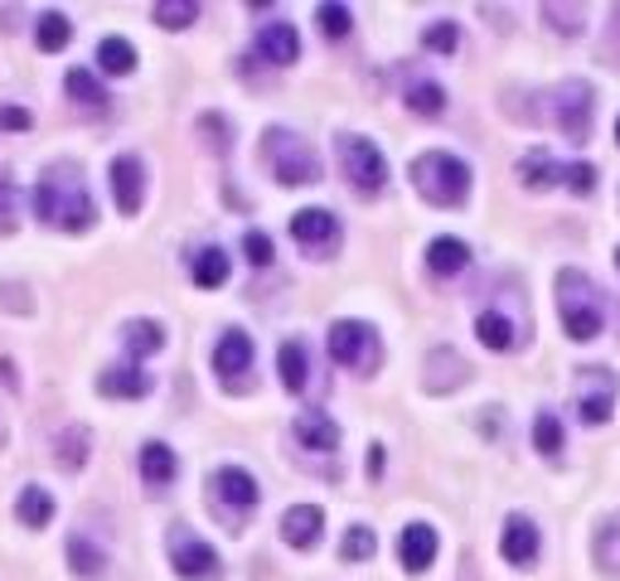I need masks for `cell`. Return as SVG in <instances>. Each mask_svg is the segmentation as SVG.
<instances>
[{
  "label": "cell",
  "mask_w": 620,
  "mask_h": 581,
  "mask_svg": "<svg viewBox=\"0 0 620 581\" xmlns=\"http://www.w3.org/2000/svg\"><path fill=\"white\" fill-rule=\"evenodd\" d=\"M34 213H40V223H48V228L88 233L97 223V204H93V189H88V179H83V169L68 161L48 165L40 175V185H34Z\"/></svg>",
  "instance_id": "obj_1"
},
{
  "label": "cell",
  "mask_w": 620,
  "mask_h": 581,
  "mask_svg": "<svg viewBox=\"0 0 620 581\" xmlns=\"http://www.w3.org/2000/svg\"><path fill=\"white\" fill-rule=\"evenodd\" d=\"M412 185H417V194L427 204H436V209H456L470 194V165L452 151H427L412 161Z\"/></svg>",
  "instance_id": "obj_2"
},
{
  "label": "cell",
  "mask_w": 620,
  "mask_h": 581,
  "mask_svg": "<svg viewBox=\"0 0 620 581\" xmlns=\"http://www.w3.org/2000/svg\"><path fill=\"white\" fill-rule=\"evenodd\" d=\"M557 315H563V330L573 339H597L601 335V296L591 286L587 272L563 266L557 272Z\"/></svg>",
  "instance_id": "obj_3"
},
{
  "label": "cell",
  "mask_w": 620,
  "mask_h": 581,
  "mask_svg": "<svg viewBox=\"0 0 620 581\" xmlns=\"http://www.w3.org/2000/svg\"><path fill=\"white\" fill-rule=\"evenodd\" d=\"M262 161L272 165V175L282 179V185H315V179H320V155L311 151L306 136H296V131H286V127H272L262 136Z\"/></svg>",
  "instance_id": "obj_4"
},
{
  "label": "cell",
  "mask_w": 620,
  "mask_h": 581,
  "mask_svg": "<svg viewBox=\"0 0 620 581\" xmlns=\"http://www.w3.org/2000/svg\"><path fill=\"white\" fill-rule=\"evenodd\" d=\"M209 504H214V514L224 518V528H242V518L258 508V480H252L242 465L214 470V480H209Z\"/></svg>",
  "instance_id": "obj_5"
},
{
  "label": "cell",
  "mask_w": 620,
  "mask_h": 581,
  "mask_svg": "<svg viewBox=\"0 0 620 581\" xmlns=\"http://www.w3.org/2000/svg\"><path fill=\"white\" fill-rule=\"evenodd\" d=\"M330 359L345 363L355 373H373L383 359V344H379V330L363 320H335L330 325Z\"/></svg>",
  "instance_id": "obj_6"
},
{
  "label": "cell",
  "mask_w": 620,
  "mask_h": 581,
  "mask_svg": "<svg viewBox=\"0 0 620 581\" xmlns=\"http://www.w3.org/2000/svg\"><path fill=\"white\" fill-rule=\"evenodd\" d=\"M335 151H339V165H345V175H349V185L355 189L379 194L388 185V161H383V151L369 136H339Z\"/></svg>",
  "instance_id": "obj_7"
},
{
  "label": "cell",
  "mask_w": 620,
  "mask_h": 581,
  "mask_svg": "<svg viewBox=\"0 0 620 581\" xmlns=\"http://www.w3.org/2000/svg\"><path fill=\"white\" fill-rule=\"evenodd\" d=\"M616 397H620V383H616L611 369H601V363H587V369L577 373V417L587 421V427H601V421H611Z\"/></svg>",
  "instance_id": "obj_8"
},
{
  "label": "cell",
  "mask_w": 620,
  "mask_h": 581,
  "mask_svg": "<svg viewBox=\"0 0 620 581\" xmlns=\"http://www.w3.org/2000/svg\"><path fill=\"white\" fill-rule=\"evenodd\" d=\"M165 542H170V567H175L185 581H209L218 572V552L189 524H175Z\"/></svg>",
  "instance_id": "obj_9"
},
{
  "label": "cell",
  "mask_w": 620,
  "mask_h": 581,
  "mask_svg": "<svg viewBox=\"0 0 620 581\" xmlns=\"http://www.w3.org/2000/svg\"><path fill=\"white\" fill-rule=\"evenodd\" d=\"M591 112H597V97H591L587 83H563V88L553 92V121L563 127L567 141H587L591 136Z\"/></svg>",
  "instance_id": "obj_10"
},
{
  "label": "cell",
  "mask_w": 620,
  "mask_h": 581,
  "mask_svg": "<svg viewBox=\"0 0 620 581\" xmlns=\"http://www.w3.org/2000/svg\"><path fill=\"white\" fill-rule=\"evenodd\" d=\"M214 369H218V383H224L228 393H242V387L252 383V339L242 330H228L214 349Z\"/></svg>",
  "instance_id": "obj_11"
},
{
  "label": "cell",
  "mask_w": 620,
  "mask_h": 581,
  "mask_svg": "<svg viewBox=\"0 0 620 581\" xmlns=\"http://www.w3.org/2000/svg\"><path fill=\"white\" fill-rule=\"evenodd\" d=\"M291 238H296L306 252H315V257H330V252L339 248V218L330 209H301L296 218H291Z\"/></svg>",
  "instance_id": "obj_12"
},
{
  "label": "cell",
  "mask_w": 620,
  "mask_h": 581,
  "mask_svg": "<svg viewBox=\"0 0 620 581\" xmlns=\"http://www.w3.org/2000/svg\"><path fill=\"white\" fill-rule=\"evenodd\" d=\"M112 199L121 213H141L145 199V165L141 155H117L112 161Z\"/></svg>",
  "instance_id": "obj_13"
},
{
  "label": "cell",
  "mask_w": 620,
  "mask_h": 581,
  "mask_svg": "<svg viewBox=\"0 0 620 581\" xmlns=\"http://www.w3.org/2000/svg\"><path fill=\"white\" fill-rule=\"evenodd\" d=\"M258 58H267V64L276 68H291L301 58V34L291 30L286 20H272L258 30Z\"/></svg>",
  "instance_id": "obj_14"
},
{
  "label": "cell",
  "mask_w": 620,
  "mask_h": 581,
  "mask_svg": "<svg viewBox=\"0 0 620 581\" xmlns=\"http://www.w3.org/2000/svg\"><path fill=\"white\" fill-rule=\"evenodd\" d=\"M500 548H504V562H514V567H533V557H539V548H543L539 524H533V518H524V514H514V518L504 524Z\"/></svg>",
  "instance_id": "obj_15"
},
{
  "label": "cell",
  "mask_w": 620,
  "mask_h": 581,
  "mask_svg": "<svg viewBox=\"0 0 620 581\" xmlns=\"http://www.w3.org/2000/svg\"><path fill=\"white\" fill-rule=\"evenodd\" d=\"M320 533H325V514L315 504H296V508H286V514H282V538L296 552L315 548V542H320Z\"/></svg>",
  "instance_id": "obj_16"
},
{
  "label": "cell",
  "mask_w": 620,
  "mask_h": 581,
  "mask_svg": "<svg viewBox=\"0 0 620 581\" xmlns=\"http://www.w3.org/2000/svg\"><path fill=\"white\" fill-rule=\"evenodd\" d=\"M398 557H403V567L412 577L427 572V567L436 562V528L432 524H407L403 538H398Z\"/></svg>",
  "instance_id": "obj_17"
},
{
  "label": "cell",
  "mask_w": 620,
  "mask_h": 581,
  "mask_svg": "<svg viewBox=\"0 0 620 581\" xmlns=\"http://www.w3.org/2000/svg\"><path fill=\"white\" fill-rule=\"evenodd\" d=\"M470 379V363L456 354V349H432L427 354V393H452V387H460Z\"/></svg>",
  "instance_id": "obj_18"
},
{
  "label": "cell",
  "mask_w": 620,
  "mask_h": 581,
  "mask_svg": "<svg viewBox=\"0 0 620 581\" xmlns=\"http://www.w3.org/2000/svg\"><path fill=\"white\" fill-rule=\"evenodd\" d=\"M296 441L306 446V451H325V456H330L335 446H339V427H335L330 417H325L320 407H306V412L296 417Z\"/></svg>",
  "instance_id": "obj_19"
},
{
  "label": "cell",
  "mask_w": 620,
  "mask_h": 581,
  "mask_svg": "<svg viewBox=\"0 0 620 581\" xmlns=\"http://www.w3.org/2000/svg\"><path fill=\"white\" fill-rule=\"evenodd\" d=\"M476 335H480L485 349H494V354H509V349H519V339H524L504 310H480L476 315Z\"/></svg>",
  "instance_id": "obj_20"
},
{
  "label": "cell",
  "mask_w": 620,
  "mask_h": 581,
  "mask_svg": "<svg viewBox=\"0 0 620 581\" xmlns=\"http://www.w3.org/2000/svg\"><path fill=\"white\" fill-rule=\"evenodd\" d=\"M102 397H145L151 393V373H141L137 363H117V369H102Z\"/></svg>",
  "instance_id": "obj_21"
},
{
  "label": "cell",
  "mask_w": 620,
  "mask_h": 581,
  "mask_svg": "<svg viewBox=\"0 0 620 581\" xmlns=\"http://www.w3.org/2000/svg\"><path fill=\"white\" fill-rule=\"evenodd\" d=\"M276 369H282L286 393H306V383H311V354H306V344H301V339H286V344L276 349Z\"/></svg>",
  "instance_id": "obj_22"
},
{
  "label": "cell",
  "mask_w": 620,
  "mask_h": 581,
  "mask_svg": "<svg viewBox=\"0 0 620 581\" xmlns=\"http://www.w3.org/2000/svg\"><path fill=\"white\" fill-rule=\"evenodd\" d=\"M519 179H524L529 189H553L567 179V165H557L548 151H529L524 161H519Z\"/></svg>",
  "instance_id": "obj_23"
},
{
  "label": "cell",
  "mask_w": 620,
  "mask_h": 581,
  "mask_svg": "<svg viewBox=\"0 0 620 581\" xmlns=\"http://www.w3.org/2000/svg\"><path fill=\"white\" fill-rule=\"evenodd\" d=\"M175 470H180V460H175V451H170L165 441H145L141 446V480L151 484V490H161V484L175 480Z\"/></svg>",
  "instance_id": "obj_24"
},
{
  "label": "cell",
  "mask_w": 620,
  "mask_h": 581,
  "mask_svg": "<svg viewBox=\"0 0 620 581\" xmlns=\"http://www.w3.org/2000/svg\"><path fill=\"white\" fill-rule=\"evenodd\" d=\"M121 344H127L131 359L155 354V349H165V325H155V320H127V325H121Z\"/></svg>",
  "instance_id": "obj_25"
},
{
  "label": "cell",
  "mask_w": 620,
  "mask_h": 581,
  "mask_svg": "<svg viewBox=\"0 0 620 581\" xmlns=\"http://www.w3.org/2000/svg\"><path fill=\"white\" fill-rule=\"evenodd\" d=\"M427 266L436 276H456V272H466L470 266V248L460 238H436L427 248Z\"/></svg>",
  "instance_id": "obj_26"
},
{
  "label": "cell",
  "mask_w": 620,
  "mask_h": 581,
  "mask_svg": "<svg viewBox=\"0 0 620 581\" xmlns=\"http://www.w3.org/2000/svg\"><path fill=\"white\" fill-rule=\"evenodd\" d=\"M68 567H73V577H102L107 572V552L97 548L88 533H73L68 538Z\"/></svg>",
  "instance_id": "obj_27"
},
{
  "label": "cell",
  "mask_w": 620,
  "mask_h": 581,
  "mask_svg": "<svg viewBox=\"0 0 620 581\" xmlns=\"http://www.w3.org/2000/svg\"><path fill=\"white\" fill-rule=\"evenodd\" d=\"M88 451H93V431L88 427H64V431H58L54 460L64 470H83V465H88Z\"/></svg>",
  "instance_id": "obj_28"
},
{
  "label": "cell",
  "mask_w": 620,
  "mask_h": 581,
  "mask_svg": "<svg viewBox=\"0 0 620 581\" xmlns=\"http://www.w3.org/2000/svg\"><path fill=\"white\" fill-rule=\"evenodd\" d=\"M15 514H20V524H24V528H44L48 518H54V494L40 490V484H24Z\"/></svg>",
  "instance_id": "obj_29"
},
{
  "label": "cell",
  "mask_w": 620,
  "mask_h": 581,
  "mask_svg": "<svg viewBox=\"0 0 620 581\" xmlns=\"http://www.w3.org/2000/svg\"><path fill=\"white\" fill-rule=\"evenodd\" d=\"M189 272H194V282H199L204 290L224 286L228 282V252L224 248H199L194 252V262H189Z\"/></svg>",
  "instance_id": "obj_30"
},
{
  "label": "cell",
  "mask_w": 620,
  "mask_h": 581,
  "mask_svg": "<svg viewBox=\"0 0 620 581\" xmlns=\"http://www.w3.org/2000/svg\"><path fill=\"white\" fill-rule=\"evenodd\" d=\"M407 107H412L417 117H442V107H446L442 83H432V78H412V83H407Z\"/></svg>",
  "instance_id": "obj_31"
},
{
  "label": "cell",
  "mask_w": 620,
  "mask_h": 581,
  "mask_svg": "<svg viewBox=\"0 0 620 581\" xmlns=\"http://www.w3.org/2000/svg\"><path fill=\"white\" fill-rule=\"evenodd\" d=\"M591 557L606 577H620V524H601L597 542H591Z\"/></svg>",
  "instance_id": "obj_32"
},
{
  "label": "cell",
  "mask_w": 620,
  "mask_h": 581,
  "mask_svg": "<svg viewBox=\"0 0 620 581\" xmlns=\"http://www.w3.org/2000/svg\"><path fill=\"white\" fill-rule=\"evenodd\" d=\"M64 83H68V97H73L78 107H93V112H97V107H107L102 83H97L88 68H68V78H64Z\"/></svg>",
  "instance_id": "obj_33"
},
{
  "label": "cell",
  "mask_w": 620,
  "mask_h": 581,
  "mask_svg": "<svg viewBox=\"0 0 620 581\" xmlns=\"http://www.w3.org/2000/svg\"><path fill=\"white\" fill-rule=\"evenodd\" d=\"M34 40H40V48H48V54L68 48V40H73V24H68L64 10H48V15H40V30H34Z\"/></svg>",
  "instance_id": "obj_34"
},
{
  "label": "cell",
  "mask_w": 620,
  "mask_h": 581,
  "mask_svg": "<svg viewBox=\"0 0 620 581\" xmlns=\"http://www.w3.org/2000/svg\"><path fill=\"white\" fill-rule=\"evenodd\" d=\"M97 64H102V73H117V78H121V73L137 68V48H131L127 40H117V34H112V40L97 44Z\"/></svg>",
  "instance_id": "obj_35"
},
{
  "label": "cell",
  "mask_w": 620,
  "mask_h": 581,
  "mask_svg": "<svg viewBox=\"0 0 620 581\" xmlns=\"http://www.w3.org/2000/svg\"><path fill=\"white\" fill-rule=\"evenodd\" d=\"M373 548H379L373 528H369V524H355V528L345 533V542H339V557H345V562H369Z\"/></svg>",
  "instance_id": "obj_36"
},
{
  "label": "cell",
  "mask_w": 620,
  "mask_h": 581,
  "mask_svg": "<svg viewBox=\"0 0 620 581\" xmlns=\"http://www.w3.org/2000/svg\"><path fill=\"white\" fill-rule=\"evenodd\" d=\"M533 446H539L543 456H557V451H563V421H557L548 407L533 417Z\"/></svg>",
  "instance_id": "obj_37"
},
{
  "label": "cell",
  "mask_w": 620,
  "mask_h": 581,
  "mask_svg": "<svg viewBox=\"0 0 620 581\" xmlns=\"http://www.w3.org/2000/svg\"><path fill=\"white\" fill-rule=\"evenodd\" d=\"M151 15H155V24H165V30H185V24L199 20V6H194V0H161Z\"/></svg>",
  "instance_id": "obj_38"
},
{
  "label": "cell",
  "mask_w": 620,
  "mask_h": 581,
  "mask_svg": "<svg viewBox=\"0 0 620 581\" xmlns=\"http://www.w3.org/2000/svg\"><path fill=\"white\" fill-rule=\"evenodd\" d=\"M543 20H548L557 34H581L587 30V10L581 6H553L548 0V6H543Z\"/></svg>",
  "instance_id": "obj_39"
},
{
  "label": "cell",
  "mask_w": 620,
  "mask_h": 581,
  "mask_svg": "<svg viewBox=\"0 0 620 581\" xmlns=\"http://www.w3.org/2000/svg\"><path fill=\"white\" fill-rule=\"evenodd\" d=\"M15 223H20V194H15L10 169L0 165V233H15Z\"/></svg>",
  "instance_id": "obj_40"
},
{
  "label": "cell",
  "mask_w": 620,
  "mask_h": 581,
  "mask_svg": "<svg viewBox=\"0 0 620 581\" xmlns=\"http://www.w3.org/2000/svg\"><path fill=\"white\" fill-rule=\"evenodd\" d=\"M422 44L432 48V54H456V44H460V30H456V20H436L422 30Z\"/></svg>",
  "instance_id": "obj_41"
},
{
  "label": "cell",
  "mask_w": 620,
  "mask_h": 581,
  "mask_svg": "<svg viewBox=\"0 0 620 581\" xmlns=\"http://www.w3.org/2000/svg\"><path fill=\"white\" fill-rule=\"evenodd\" d=\"M315 20H320V30L330 34V40H345L349 24H355V15H349V6H320V10H315Z\"/></svg>",
  "instance_id": "obj_42"
},
{
  "label": "cell",
  "mask_w": 620,
  "mask_h": 581,
  "mask_svg": "<svg viewBox=\"0 0 620 581\" xmlns=\"http://www.w3.org/2000/svg\"><path fill=\"white\" fill-rule=\"evenodd\" d=\"M199 131H204V136H209V145H214L218 155L228 151V121L218 117V112H204V117H199Z\"/></svg>",
  "instance_id": "obj_43"
},
{
  "label": "cell",
  "mask_w": 620,
  "mask_h": 581,
  "mask_svg": "<svg viewBox=\"0 0 620 581\" xmlns=\"http://www.w3.org/2000/svg\"><path fill=\"white\" fill-rule=\"evenodd\" d=\"M242 252H248V262L252 266H267V262H272V238H267V233H248V238H242Z\"/></svg>",
  "instance_id": "obj_44"
},
{
  "label": "cell",
  "mask_w": 620,
  "mask_h": 581,
  "mask_svg": "<svg viewBox=\"0 0 620 581\" xmlns=\"http://www.w3.org/2000/svg\"><path fill=\"white\" fill-rule=\"evenodd\" d=\"M563 185L573 189V194H591V189H597V169H591V165H567Z\"/></svg>",
  "instance_id": "obj_45"
},
{
  "label": "cell",
  "mask_w": 620,
  "mask_h": 581,
  "mask_svg": "<svg viewBox=\"0 0 620 581\" xmlns=\"http://www.w3.org/2000/svg\"><path fill=\"white\" fill-rule=\"evenodd\" d=\"M30 127H34V117L24 112V107L0 102V131H30Z\"/></svg>",
  "instance_id": "obj_46"
},
{
  "label": "cell",
  "mask_w": 620,
  "mask_h": 581,
  "mask_svg": "<svg viewBox=\"0 0 620 581\" xmlns=\"http://www.w3.org/2000/svg\"><path fill=\"white\" fill-rule=\"evenodd\" d=\"M0 383H6V387H20V373H15V363H10V359H0Z\"/></svg>",
  "instance_id": "obj_47"
},
{
  "label": "cell",
  "mask_w": 620,
  "mask_h": 581,
  "mask_svg": "<svg viewBox=\"0 0 620 581\" xmlns=\"http://www.w3.org/2000/svg\"><path fill=\"white\" fill-rule=\"evenodd\" d=\"M379 470H383V446H373L369 451V475H379Z\"/></svg>",
  "instance_id": "obj_48"
},
{
  "label": "cell",
  "mask_w": 620,
  "mask_h": 581,
  "mask_svg": "<svg viewBox=\"0 0 620 581\" xmlns=\"http://www.w3.org/2000/svg\"><path fill=\"white\" fill-rule=\"evenodd\" d=\"M6 436H10V421H6V412H0V446H6Z\"/></svg>",
  "instance_id": "obj_49"
},
{
  "label": "cell",
  "mask_w": 620,
  "mask_h": 581,
  "mask_svg": "<svg viewBox=\"0 0 620 581\" xmlns=\"http://www.w3.org/2000/svg\"><path fill=\"white\" fill-rule=\"evenodd\" d=\"M616 141H620V121H616Z\"/></svg>",
  "instance_id": "obj_50"
},
{
  "label": "cell",
  "mask_w": 620,
  "mask_h": 581,
  "mask_svg": "<svg viewBox=\"0 0 620 581\" xmlns=\"http://www.w3.org/2000/svg\"><path fill=\"white\" fill-rule=\"evenodd\" d=\"M616 266H620V248H616Z\"/></svg>",
  "instance_id": "obj_51"
},
{
  "label": "cell",
  "mask_w": 620,
  "mask_h": 581,
  "mask_svg": "<svg viewBox=\"0 0 620 581\" xmlns=\"http://www.w3.org/2000/svg\"><path fill=\"white\" fill-rule=\"evenodd\" d=\"M616 15H620V6H616Z\"/></svg>",
  "instance_id": "obj_52"
}]
</instances>
